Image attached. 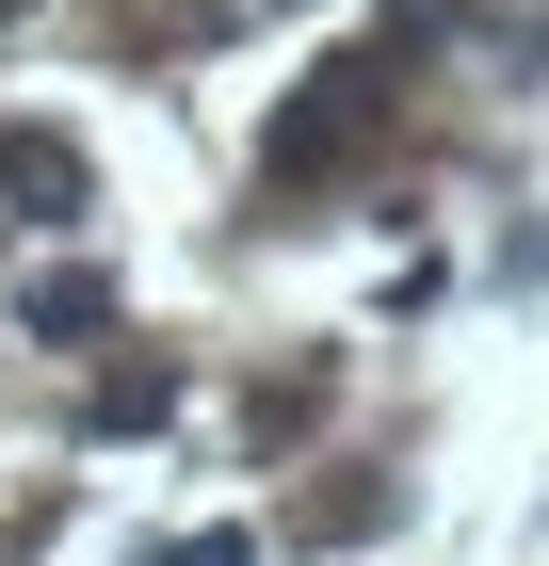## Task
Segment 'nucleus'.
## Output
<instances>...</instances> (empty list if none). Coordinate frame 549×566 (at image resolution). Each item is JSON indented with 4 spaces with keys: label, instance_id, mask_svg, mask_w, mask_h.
I'll list each match as a JSON object with an SVG mask.
<instances>
[{
    "label": "nucleus",
    "instance_id": "f257e3e1",
    "mask_svg": "<svg viewBox=\"0 0 549 566\" xmlns=\"http://www.w3.org/2000/svg\"><path fill=\"white\" fill-rule=\"evenodd\" d=\"M388 114H404V65H388V49H324V65L275 97L258 178H275V195H307V178H339L356 146H388Z\"/></svg>",
    "mask_w": 549,
    "mask_h": 566
},
{
    "label": "nucleus",
    "instance_id": "f03ea898",
    "mask_svg": "<svg viewBox=\"0 0 549 566\" xmlns=\"http://www.w3.org/2000/svg\"><path fill=\"white\" fill-rule=\"evenodd\" d=\"M0 195H17V211H33V227H65V211H82V195H97V163H82V146H65V130H0Z\"/></svg>",
    "mask_w": 549,
    "mask_h": 566
},
{
    "label": "nucleus",
    "instance_id": "7ed1b4c3",
    "mask_svg": "<svg viewBox=\"0 0 549 566\" xmlns=\"http://www.w3.org/2000/svg\"><path fill=\"white\" fill-rule=\"evenodd\" d=\"M17 324H33L49 356H82V340H114V275H33V292H17Z\"/></svg>",
    "mask_w": 549,
    "mask_h": 566
},
{
    "label": "nucleus",
    "instance_id": "20e7f679",
    "mask_svg": "<svg viewBox=\"0 0 549 566\" xmlns=\"http://www.w3.org/2000/svg\"><path fill=\"white\" fill-rule=\"evenodd\" d=\"M146 421H178V373H162V356L97 373V437H146Z\"/></svg>",
    "mask_w": 549,
    "mask_h": 566
},
{
    "label": "nucleus",
    "instance_id": "39448f33",
    "mask_svg": "<svg viewBox=\"0 0 549 566\" xmlns=\"http://www.w3.org/2000/svg\"><path fill=\"white\" fill-rule=\"evenodd\" d=\"M146 566H258V534H243V518H211V534H162Z\"/></svg>",
    "mask_w": 549,
    "mask_h": 566
},
{
    "label": "nucleus",
    "instance_id": "423d86ee",
    "mask_svg": "<svg viewBox=\"0 0 549 566\" xmlns=\"http://www.w3.org/2000/svg\"><path fill=\"white\" fill-rule=\"evenodd\" d=\"M0 17H33V0H0Z\"/></svg>",
    "mask_w": 549,
    "mask_h": 566
},
{
    "label": "nucleus",
    "instance_id": "0eeeda50",
    "mask_svg": "<svg viewBox=\"0 0 549 566\" xmlns=\"http://www.w3.org/2000/svg\"><path fill=\"white\" fill-rule=\"evenodd\" d=\"M194 17H211V0H194Z\"/></svg>",
    "mask_w": 549,
    "mask_h": 566
}]
</instances>
